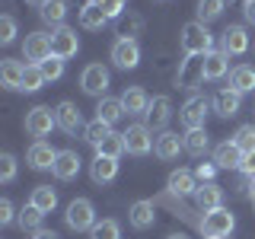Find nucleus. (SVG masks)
<instances>
[{
  "mask_svg": "<svg viewBox=\"0 0 255 239\" xmlns=\"http://www.w3.org/2000/svg\"><path fill=\"white\" fill-rule=\"evenodd\" d=\"M179 45L185 54H198V58H204V54L214 51V35L211 29L204 26V22H185L182 26V35H179Z\"/></svg>",
  "mask_w": 255,
  "mask_h": 239,
  "instance_id": "obj_1",
  "label": "nucleus"
},
{
  "mask_svg": "<svg viewBox=\"0 0 255 239\" xmlns=\"http://www.w3.org/2000/svg\"><path fill=\"white\" fill-rule=\"evenodd\" d=\"M64 223H67L74 233H90L96 227V207L90 198H74L67 204V214H64Z\"/></svg>",
  "mask_w": 255,
  "mask_h": 239,
  "instance_id": "obj_2",
  "label": "nucleus"
},
{
  "mask_svg": "<svg viewBox=\"0 0 255 239\" xmlns=\"http://www.w3.org/2000/svg\"><path fill=\"white\" fill-rule=\"evenodd\" d=\"M54 127H58V115H54L51 106H35V109L26 112V134L29 137L42 140V137H48V134L54 131Z\"/></svg>",
  "mask_w": 255,
  "mask_h": 239,
  "instance_id": "obj_3",
  "label": "nucleus"
},
{
  "mask_svg": "<svg viewBox=\"0 0 255 239\" xmlns=\"http://www.w3.org/2000/svg\"><path fill=\"white\" fill-rule=\"evenodd\" d=\"M236 227V217L227 211V207H217V211H207L201 220V233L207 239H227Z\"/></svg>",
  "mask_w": 255,
  "mask_h": 239,
  "instance_id": "obj_4",
  "label": "nucleus"
},
{
  "mask_svg": "<svg viewBox=\"0 0 255 239\" xmlns=\"http://www.w3.org/2000/svg\"><path fill=\"white\" fill-rule=\"evenodd\" d=\"M204 58H198V54H185V61L179 64V74H175V83L182 86V90H198V86L204 83Z\"/></svg>",
  "mask_w": 255,
  "mask_h": 239,
  "instance_id": "obj_5",
  "label": "nucleus"
},
{
  "mask_svg": "<svg viewBox=\"0 0 255 239\" xmlns=\"http://www.w3.org/2000/svg\"><path fill=\"white\" fill-rule=\"evenodd\" d=\"M80 90L86 96H96V99H102L109 90V70L102 67V64H86L83 74H80Z\"/></svg>",
  "mask_w": 255,
  "mask_h": 239,
  "instance_id": "obj_6",
  "label": "nucleus"
},
{
  "mask_svg": "<svg viewBox=\"0 0 255 239\" xmlns=\"http://www.w3.org/2000/svg\"><path fill=\"white\" fill-rule=\"evenodd\" d=\"M153 143H156V137L150 131V124H131L125 131V147L131 156H147L153 150Z\"/></svg>",
  "mask_w": 255,
  "mask_h": 239,
  "instance_id": "obj_7",
  "label": "nucleus"
},
{
  "mask_svg": "<svg viewBox=\"0 0 255 239\" xmlns=\"http://www.w3.org/2000/svg\"><path fill=\"white\" fill-rule=\"evenodd\" d=\"M54 54L51 48V35H45V32H29L26 42H22V58L29 64H42Z\"/></svg>",
  "mask_w": 255,
  "mask_h": 239,
  "instance_id": "obj_8",
  "label": "nucleus"
},
{
  "mask_svg": "<svg viewBox=\"0 0 255 239\" xmlns=\"http://www.w3.org/2000/svg\"><path fill=\"white\" fill-rule=\"evenodd\" d=\"M112 64H115L118 70H134L140 64V45L134 42V38H118V42L112 45Z\"/></svg>",
  "mask_w": 255,
  "mask_h": 239,
  "instance_id": "obj_9",
  "label": "nucleus"
},
{
  "mask_svg": "<svg viewBox=\"0 0 255 239\" xmlns=\"http://www.w3.org/2000/svg\"><path fill=\"white\" fill-rule=\"evenodd\" d=\"M220 51L227 54V58H236V54L249 51V32H246V26H227V29H223Z\"/></svg>",
  "mask_w": 255,
  "mask_h": 239,
  "instance_id": "obj_10",
  "label": "nucleus"
},
{
  "mask_svg": "<svg viewBox=\"0 0 255 239\" xmlns=\"http://www.w3.org/2000/svg\"><path fill=\"white\" fill-rule=\"evenodd\" d=\"M207 109H211V102H207L204 96H191L185 106L179 109V118H182V124H185V131H191V127H204Z\"/></svg>",
  "mask_w": 255,
  "mask_h": 239,
  "instance_id": "obj_11",
  "label": "nucleus"
},
{
  "mask_svg": "<svg viewBox=\"0 0 255 239\" xmlns=\"http://www.w3.org/2000/svg\"><path fill=\"white\" fill-rule=\"evenodd\" d=\"M54 115H58V127H61L64 134H70V137H74L77 131L83 134V127H86V124H83V115H80V109H77L70 99H64L61 106L54 109Z\"/></svg>",
  "mask_w": 255,
  "mask_h": 239,
  "instance_id": "obj_12",
  "label": "nucleus"
},
{
  "mask_svg": "<svg viewBox=\"0 0 255 239\" xmlns=\"http://www.w3.org/2000/svg\"><path fill=\"white\" fill-rule=\"evenodd\" d=\"M80 166H83V159H80L77 150H58V159H54V179L58 182H70L80 175Z\"/></svg>",
  "mask_w": 255,
  "mask_h": 239,
  "instance_id": "obj_13",
  "label": "nucleus"
},
{
  "mask_svg": "<svg viewBox=\"0 0 255 239\" xmlns=\"http://www.w3.org/2000/svg\"><path fill=\"white\" fill-rule=\"evenodd\" d=\"M128 223H131L134 230H150L156 223V204L147 201V198L134 201L131 207H128Z\"/></svg>",
  "mask_w": 255,
  "mask_h": 239,
  "instance_id": "obj_14",
  "label": "nucleus"
},
{
  "mask_svg": "<svg viewBox=\"0 0 255 239\" xmlns=\"http://www.w3.org/2000/svg\"><path fill=\"white\" fill-rule=\"evenodd\" d=\"M51 48H54V54L58 58H74V54L80 51V38H77V32L70 29V26H61V29H54L51 32Z\"/></svg>",
  "mask_w": 255,
  "mask_h": 239,
  "instance_id": "obj_15",
  "label": "nucleus"
},
{
  "mask_svg": "<svg viewBox=\"0 0 255 239\" xmlns=\"http://www.w3.org/2000/svg\"><path fill=\"white\" fill-rule=\"evenodd\" d=\"M54 159H58V150H54L51 143H45V140H35L29 147V153H26V163L32 169H38V172L54 169Z\"/></svg>",
  "mask_w": 255,
  "mask_h": 239,
  "instance_id": "obj_16",
  "label": "nucleus"
},
{
  "mask_svg": "<svg viewBox=\"0 0 255 239\" xmlns=\"http://www.w3.org/2000/svg\"><path fill=\"white\" fill-rule=\"evenodd\" d=\"M195 204H198V211H217V207H223V188L217 185V182H204V185H198L195 195Z\"/></svg>",
  "mask_w": 255,
  "mask_h": 239,
  "instance_id": "obj_17",
  "label": "nucleus"
},
{
  "mask_svg": "<svg viewBox=\"0 0 255 239\" xmlns=\"http://www.w3.org/2000/svg\"><path fill=\"white\" fill-rule=\"evenodd\" d=\"M172 99L169 96H156V99H150V109H147V121L150 127H163L166 131V124L172 121Z\"/></svg>",
  "mask_w": 255,
  "mask_h": 239,
  "instance_id": "obj_18",
  "label": "nucleus"
},
{
  "mask_svg": "<svg viewBox=\"0 0 255 239\" xmlns=\"http://www.w3.org/2000/svg\"><path fill=\"white\" fill-rule=\"evenodd\" d=\"M115 175H118V159L96 153V159L90 163V179L96 185H109V182H115Z\"/></svg>",
  "mask_w": 255,
  "mask_h": 239,
  "instance_id": "obj_19",
  "label": "nucleus"
},
{
  "mask_svg": "<svg viewBox=\"0 0 255 239\" xmlns=\"http://www.w3.org/2000/svg\"><path fill=\"white\" fill-rule=\"evenodd\" d=\"M211 106H214V112H217L220 118H233L236 112L243 109V93H236V90H230V86H227V90H220L217 96H214Z\"/></svg>",
  "mask_w": 255,
  "mask_h": 239,
  "instance_id": "obj_20",
  "label": "nucleus"
},
{
  "mask_svg": "<svg viewBox=\"0 0 255 239\" xmlns=\"http://www.w3.org/2000/svg\"><path fill=\"white\" fill-rule=\"evenodd\" d=\"M198 185H201V182L195 179V172H191V169H172L169 172V182H166V188H169L172 195H182V198L195 195Z\"/></svg>",
  "mask_w": 255,
  "mask_h": 239,
  "instance_id": "obj_21",
  "label": "nucleus"
},
{
  "mask_svg": "<svg viewBox=\"0 0 255 239\" xmlns=\"http://www.w3.org/2000/svg\"><path fill=\"white\" fill-rule=\"evenodd\" d=\"M182 150H185V140H182L175 131H159V137H156V143H153V153H156L159 159H175Z\"/></svg>",
  "mask_w": 255,
  "mask_h": 239,
  "instance_id": "obj_22",
  "label": "nucleus"
},
{
  "mask_svg": "<svg viewBox=\"0 0 255 239\" xmlns=\"http://www.w3.org/2000/svg\"><path fill=\"white\" fill-rule=\"evenodd\" d=\"M118 99L125 102V112H128V115H147V109H150V96H147L143 86H128Z\"/></svg>",
  "mask_w": 255,
  "mask_h": 239,
  "instance_id": "obj_23",
  "label": "nucleus"
},
{
  "mask_svg": "<svg viewBox=\"0 0 255 239\" xmlns=\"http://www.w3.org/2000/svg\"><path fill=\"white\" fill-rule=\"evenodd\" d=\"M214 163H217V169H239V163H243V150H239L233 140H223V143L214 147Z\"/></svg>",
  "mask_w": 255,
  "mask_h": 239,
  "instance_id": "obj_24",
  "label": "nucleus"
},
{
  "mask_svg": "<svg viewBox=\"0 0 255 239\" xmlns=\"http://www.w3.org/2000/svg\"><path fill=\"white\" fill-rule=\"evenodd\" d=\"M182 140H185V153L198 156V159H201L207 150H211V134H207L204 127H191V131L182 134Z\"/></svg>",
  "mask_w": 255,
  "mask_h": 239,
  "instance_id": "obj_25",
  "label": "nucleus"
},
{
  "mask_svg": "<svg viewBox=\"0 0 255 239\" xmlns=\"http://www.w3.org/2000/svg\"><path fill=\"white\" fill-rule=\"evenodd\" d=\"M38 16H42V22H48V26L61 29L64 19H67V0H45L38 6Z\"/></svg>",
  "mask_w": 255,
  "mask_h": 239,
  "instance_id": "obj_26",
  "label": "nucleus"
},
{
  "mask_svg": "<svg viewBox=\"0 0 255 239\" xmlns=\"http://www.w3.org/2000/svg\"><path fill=\"white\" fill-rule=\"evenodd\" d=\"M122 115H125V102L122 99L102 96L99 106H96V118H99V121H106V124H118V121H122Z\"/></svg>",
  "mask_w": 255,
  "mask_h": 239,
  "instance_id": "obj_27",
  "label": "nucleus"
},
{
  "mask_svg": "<svg viewBox=\"0 0 255 239\" xmlns=\"http://www.w3.org/2000/svg\"><path fill=\"white\" fill-rule=\"evenodd\" d=\"M230 90L236 93H252L255 90V67H249V64H239V67L230 70Z\"/></svg>",
  "mask_w": 255,
  "mask_h": 239,
  "instance_id": "obj_28",
  "label": "nucleus"
},
{
  "mask_svg": "<svg viewBox=\"0 0 255 239\" xmlns=\"http://www.w3.org/2000/svg\"><path fill=\"white\" fill-rule=\"evenodd\" d=\"M22 74H26V64L3 58V64H0V80H3L6 90H22Z\"/></svg>",
  "mask_w": 255,
  "mask_h": 239,
  "instance_id": "obj_29",
  "label": "nucleus"
},
{
  "mask_svg": "<svg viewBox=\"0 0 255 239\" xmlns=\"http://www.w3.org/2000/svg\"><path fill=\"white\" fill-rule=\"evenodd\" d=\"M109 22V16H106V10H102L96 0H90V3L80 10V26L83 29H90V32H96V29H102Z\"/></svg>",
  "mask_w": 255,
  "mask_h": 239,
  "instance_id": "obj_30",
  "label": "nucleus"
},
{
  "mask_svg": "<svg viewBox=\"0 0 255 239\" xmlns=\"http://www.w3.org/2000/svg\"><path fill=\"white\" fill-rule=\"evenodd\" d=\"M29 204H35L42 214H51L54 207H58V191H54L51 185H35V188H32Z\"/></svg>",
  "mask_w": 255,
  "mask_h": 239,
  "instance_id": "obj_31",
  "label": "nucleus"
},
{
  "mask_svg": "<svg viewBox=\"0 0 255 239\" xmlns=\"http://www.w3.org/2000/svg\"><path fill=\"white\" fill-rule=\"evenodd\" d=\"M227 70H230V58L223 51H211V54H204V77L207 80H220V77H227Z\"/></svg>",
  "mask_w": 255,
  "mask_h": 239,
  "instance_id": "obj_32",
  "label": "nucleus"
},
{
  "mask_svg": "<svg viewBox=\"0 0 255 239\" xmlns=\"http://www.w3.org/2000/svg\"><path fill=\"white\" fill-rule=\"evenodd\" d=\"M96 153H99V156H112V159H122V153H128L125 134H109V137L96 147Z\"/></svg>",
  "mask_w": 255,
  "mask_h": 239,
  "instance_id": "obj_33",
  "label": "nucleus"
},
{
  "mask_svg": "<svg viewBox=\"0 0 255 239\" xmlns=\"http://www.w3.org/2000/svg\"><path fill=\"white\" fill-rule=\"evenodd\" d=\"M109 134H112V124H106V121H99V118H93V121H90V124L83 127V140L90 143V147H99V143L106 140Z\"/></svg>",
  "mask_w": 255,
  "mask_h": 239,
  "instance_id": "obj_34",
  "label": "nucleus"
},
{
  "mask_svg": "<svg viewBox=\"0 0 255 239\" xmlns=\"http://www.w3.org/2000/svg\"><path fill=\"white\" fill-rule=\"evenodd\" d=\"M223 6H227V0H198V22H214L223 16Z\"/></svg>",
  "mask_w": 255,
  "mask_h": 239,
  "instance_id": "obj_35",
  "label": "nucleus"
},
{
  "mask_svg": "<svg viewBox=\"0 0 255 239\" xmlns=\"http://www.w3.org/2000/svg\"><path fill=\"white\" fill-rule=\"evenodd\" d=\"M16 220H19V227H22V230H29V233H38V230H42L45 214L38 211L35 204H26V207L19 211V217H16Z\"/></svg>",
  "mask_w": 255,
  "mask_h": 239,
  "instance_id": "obj_36",
  "label": "nucleus"
},
{
  "mask_svg": "<svg viewBox=\"0 0 255 239\" xmlns=\"http://www.w3.org/2000/svg\"><path fill=\"white\" fill-rule=\"evenodd\" d=\"M45 83H48V80L42 74V67H38V64H26V74H22V93H38Z\"/></svg>",
  "mask_w": 255,
  "mask_h": 239,
  "instance_id": "obj_37",
  "label": "nucleus"
},
{
  "mask_svg": "<svg viewBox=\"0 0 255 239\" xmlns=\"http://www.w3.org/2000/svg\"><path fill=\"white\" fill-rule=\"evenodd\" d=\"M90 239H122V227H118V220H96V227L90 230Z\"/></svg>",
  "mask_w": 255,
  "mask_h": 239,
  "instance_id": "obj_38",
  "label": "nucleus"
},
{
  "mask_svg": "<svg viewBox=\"0 0 255 239\" xmlns=\"http://www.w3.org/2000/svg\"><path fill=\"white\" fill-rule=\"evenodd\" d=\"M233 143L243 150V156L255 153V124H243V127H239V131L233 134Z\"/></svg>",
  "mask_w": 255,
  "mask_h": 239,
  "instance_id": "obj_39",
  "label": "nucleus"
},
{
  "mask_svg": "<svg viewBox=\"0 0 255 239\" xmlns=\"http://www.w3.org/2000/svg\"><path fill=\"white\" fill-rule=\"evenodd\" d=\"M38 67H42L45 80H61V77H64V58H58V54H51V58L42 61Z\"/></svg>",
  "mask_w": 255,
  "mask_h": 239,
  "instance_id": "obj_40",
  "label": "nucleus"
},
{
  "mask_svg": "<svg viewBox=\"0 0 255 239\" xmlns=\"http://www.w3.org/2000/svg\"><path fill=\"white\" fill-rule=\"evenodd\" d=\"M0 182H3V185L16 182V156L13 153H3V156H0Z\"/></svg>",
  "mask_w": 255,
  "mask_h": 239,
  "instance_id": "obj_41",
  "label": "nucleus"
},
{
  "mask_svg": "<svg viewBox=\"0 0 255 239\" xmlns=\"http://www.w3.org/2000/svg\"><path fill=\"white\" fill-rule=\"evenodd\" d=\"M0 42H3V45H13L16 42V19H13L10 13L0 16Z\"/></svg>",
  "mask_w": 255,
  "mask_h": 239,
  "instance_id": "obj_42",
  "label": "nucleus"
},
{
  "mask_svg": "<svg viewBox=\"0 0 255 239\" xmlns=\"http://www.w3.org/2000/svg\"><path fill=\"white\" fill-rule=\"evenodd\" d=\"M96 3L106 10L109 19H122V13H125V6H128V0H96Z\"/></svg>",
  "mask_w": 255,
  "mask_h": 239,
  "instance_id": "obj_43",
  "label": "nucleus"
},
{
  "mask_svg": "<svg viewBox=\"0 0 255 239\" xmlns=\"http://www.w3.org/2000/svg\"><path fill=\"white\" fill-rule=\"evenodd\" d=\"M214 175H217V163H201L195 169V179L201 182V185H204V182H214Z\"/></svg>",
  "mask_w": 255,
  "mask_h": 239,
  "instance_id": "obj_44",
  "label": "nucleus"
},
{
  "mask_svg": "<svg viewBox=\"0 0 255 239\" xmlns=\"http://www.w3.org/2000/svg\"><path fill=\"white\" fill-rule=\"evenodd\" d=\"M239 172L249 175V179H255V153H246L243 163H239Z\"/></svg>",
  "mask_w": 255,
  "mask_h": 239,
  "instance_id": "obj_45",
  "label": "nucleus"
},
{
  "mask_svg": "<svg viewBox=\"0 0 255 239\" xmlns=\"http://www.w3.org/2000/svg\"><path fill=\"white\" fill-rule=\"evenodd\" d=\"M0 223H13V201L10 198H3V201H0Z\"/></svg>",
  "mask_w": 255,
  "mask_h": 239,
  "instance_id": "obj_46",
  "label": "nucleus"
},
{
  "mask_svg": "<svg viewBox=\"0 0 255 239\" xmlns=\"http://www.w3.org/2000/svg\"><path fill=\"white\" fill-rule=\"evenodd\" d=\"M243 16H246V22L255 26V0H246V3H243Z\"/></svg>",
  "mask_w": 255,
  "mask_h": 239,
  "instance_id": "obj_47",
  "label": "nucleus"
},
{
  "mask_svg": "<svg viewBox=\"0 0 255 239\" xmlns=\"http://www.w3.org/2000/svg\"><path fill=\"white\" fill-rule=\"evenodd\" d=\"M32 239H61V236L51 233V230H38V233H32Z\"/></svg>",
  "mask_w": 255,
  "mask_h": 239,
  "instance_id": "obj_48",
  "label": "nucleus"
},
{
  "mask_svg": "<svg viewBox=\"0 0 255 239\" xmlns=\"http://www.w3.org/2000/svg\"><path fill=\"white\" fill-rule=\"evenodd\" d=\"M249 195H252V201H255V179H249Z\"/></svg>",
  "mask_w": 255,
  "mask_h": 239,
  "instance_id": "obj_49",
  "label": "nucleus"
},
{
  "mask_svg": "<svg viewBox=\"0 0 255 239\" xmlns=\"http://www.w3.org/2000/svg\"><path fill=\"white\" fill-rule=\"evenodd\" d=\"M166 239H188L185 233H172V236H166Z\"/></svg>",
  "mask_w": 255,
  "mask_h": 239,
  "instance_id": "obj_50",
  "label": "nucleus"
},
{
  "mask_svg": "<svg viewBox=\"0 0 255 239\" xmlns=\"http://www.w3.org/2000/svg\"><path fill=\"white\" fill-rule=\"evenodd\" d=\"M26 3H32V6H42V3H45V0H26Z\"/></svg>",
  "mask_w": 255,
  "mask_h": 239,
  "instance_id": "obj_51",
  "label": "nucleus"
},
{
  "mask_svg": "<svg viewBox=\"0 0 255 239\" xmlns=\"http://www.w3.org/2000/svg\"><path fill=\"white\" fill-rule=\"evenodd\" d=\"M239 3H246V0H239Z\"/></svg>",
  "mask_w": 255,
  "mask_h": 239,
  "instance_id": "obj_52",
  "label": "nucleus"
}]
</instances>
